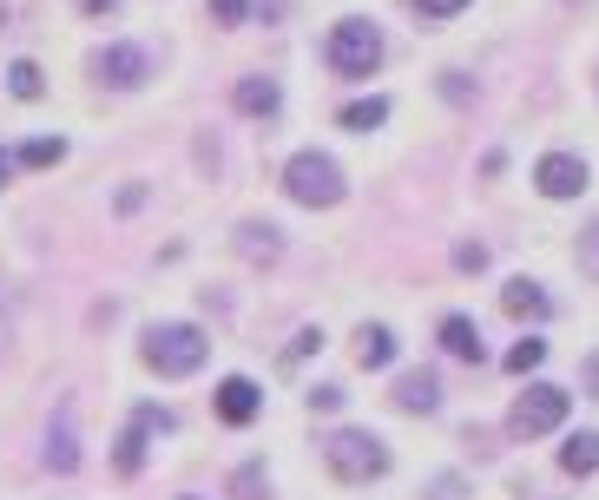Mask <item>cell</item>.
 Listing matches in <instances>:
<instances>
[{
	"label": "cell",
	"instance_id": "32",
	"mask_svg": "<svg viewBox=\"0 0 599 500\" xmlns=\"http://www.w3.org/2000/svg\"><path fill=\"white\" fill-rule=\"evenodd\" d=\"M178 500H198V494H178Z\"/></svg>",
	"mask_w": 599,
	"mask_h": 500
},
{
	"label": "cell",
	"instance_id": "21",
	"mask_svg": "<svg viewBox=\"0 0 599 500\" xmlns=\"http://www.w3.org/2000/svg\"><path fill=\"white\" fill-rule=\"evenodd\" d=\"M540 362H547V343H540V336H527V343L508 350V375H533Z\"/></svg>",
	"mask_w": 599,
	"mask_h": 500
},
{
	"label": "cell",
	"instance_id": "17",
	"mask_svg": "<svg viewBox=\"0 0 599 500\" xmlns=\"http://www.w3.org/2000/svg\"><path fill=\"white\" fill-rule=\"evenodd\" d=\"M47 468H53V474H73V468H79V434H73V422H60V429L47 434Z\"/></svg>",
	"mask_w": 599,
	"mask_h": 500
},
{
	"label": "cell",
	"instance_id": "26",
	"mask_svg": "<svg viewBox=\"0 0 599 500\" xmlns=\"http://www.w3.org/2000/svg\"><path fill=\"white\" fill-rule=\"evenodd\" d=\"M415 7H422L429 20H449V13H461V7H468V0H415Z\"/></svg>",
	"mask_w": 599,
	"mask_h": 500
},
{
	"label": "cell",
	"instance_id": "7",
	"mask_svg": "<svg viewBox=\"0 0 599 500\" xmlns=\"http://www.w3.org/2000/svg\"><path fill=\"white\" fill-rule=\"evenodd\" d=\"M533 185H540L547 198H580V192H587V158H573V151H547V158L533 165Z\"/></svg>",
	"mask_w": 599,
	"mask_h": 500
},
{
	"label": "cell",
	"instance_id": "1",
	"mask_svg": "<svg viewBox=\"0 0 599 500\" xmlns=\"http://www.w3.org/2000/svg\"><path fill=\"white\" fill-rule=\"evenodd\" d=\"M139 356H146V369H158V375H192V369H205V356H212V336H205L198 323H151Z\"/></svg>",
	"mask_w": 599,
	"mask_h": 500
},
{
	"label": "cell",
	"instance_id": "20",
	"mask_svg": "<svg viewBox=\"0 0 599 500\" xmlns=\"http://www.w3.org/2000/svg\"><path fill=\"white\" fill-rule=\"evenodd\" d=\"M67 158V139H27L20 145V165H33V171H47V165H60Z\"/></svg>",
	"mask_w": 599,
	"mask_h": 500
},
{
	"label": "cell",
	"instance_id": "27",
	"mask_svg": "<svg viewBox=\"0 0 599 500\" xmlns=\"http://www.w3.org/2000/svg\"><path fill=\"white\" fill-rule=\"evenodd\" d=\"M310 409H323V415H336V409H343V389H316V395H310Z\"/></svg>",
	"mask_w": 599,
	"mask_h": 500
},
{
	"label": "cell",
	"instance_id": "19",
	"mask_svg": "<svg viewBox=\"0 0 599 500\" xmlns=\"http://www.w3.org/2000/svg\"><path fill=\"white\" fill-rule=\"evenodd\" d=\"M7 86H13V99H40V92H47V79H40L33 60H13V67H7Z\"/></svg>",
	"mask_w": 599,
	"mask_h": 500
},
{
	"label": "cell",
	"instance_id": "9",
	"mask_svg": "<svg viewBox=\"0 0 599 500\" xmlns=\"http://www.w3.org/2000/svg\"><path fill=\"white\" fill-rule=\"evenodd\" d=\"M151 429H171V415H158V409H139V415H132V429L119 434V454H112L119 474H139V468H146V434Z\"/></svg>",
	"mask_w": 599,
	"mask_h": 500
},
{
	"label": "cell",
	"instance_id": "5",
	"mask_svg": "<svg viewBox=\"0 0 599 500\" xmlns=\"http://www.w3.org/2000/svg\"><path fill=\"white\" fill-rule=\"evenodd\" d=\"M567 409H573V395H567V389H553V382H533L521 402H514L508 429L521 434V441H533V434H553L560 422H567Z\"/></svg>",
	"mask_w": 599,
	"mask_h": 500
},
{
	"label": "cell",
	"instance_id": "23",
	"mask_svg": "<svg viewBox=\"0 0 599 500\" xmlns=\"http://www.w3.org/2000/svg\"><path fill=\"white\" fill-rule=\"evenodd\" d=\"M580 271H587V277L599 284V224L587 231V237H580Z\"/></svg>",
	"mask_w": 599,
	"mask_h": 500
},
{
	"label": "cell",
	"instance_id": "8",
	"mask_svg": "<svg viewBox=\"0 0 599 500\" xmlns=\"http://www.w3.org/2000/svg\"><path fill=\"white\" fill-rule=\"evenodd\" d=\"M257 409H264V395H257V382H251V375H225V382H218V415H225L230 429L257 422Z\"/></svg>",
	"mask_w": 599,
	"mask_h": 500
},
{
	"label": "cell",
	"instance_id": "16",
	"mask_svg": "<svg viewBox=\"0 0 599 500\" xmlns=\"http://www.w3.org/2000/svg\"><path fill=\"white\" fill-rule=\"evenodd\" d=\"M560 468H567V474H599V434L593 429L573 434V441L560 448Z\"/></svg>",
	"mask_w": 599,
	"mask_h": 500
},
{
	"label": "cell",
	"instance_id": "28",
	"mask_svg": "<svg viewBox=\"0 0 599 500\" xmlns=\"http://www.w3.org/2000/svg\"><path fill=\"white\" fill-rule=\"evenodd\" d=\"M580 382H587V389L599 395V356H587V362H580Z\"/></svg>",
	"mask_w": 599,
	"mask_h": 500
},
{
	"label": "cell",
	"instance_id": "11",
	"mask_svg": "<svg viewBox=\"0 0 599 500\" xmlns=\"http://www.w3.org/2000/svg\"><path fill=\"white\" fill-rule=\"evenodd\" d=\"M501 310H508V316H521V323H540V316L553 310V296L533 284V277H514V284L501 290Z\"/></svg>",
	"mask_w": 599,
	"mask_h": 500
},
{
	"label": "cell",
	"instance_id": "3",
	"mask_svg": "<svg viewBox=\"0 0 599 500\" xmlns=\"http://www.w3.org/2000/svg\"><path fill=\"white\" fill-rule=\"evenodd\" d=\"M284 192L310 205V212H323V205H336L343 198V165L330 158V151H297L291 165H284Z\"/></svg>",
	"mask_w": 599,
	"mask_h": 500
},
{
	"label": "cell",
	"instance_id": "15",
	"mask_svg": "<svg viewBox=\"0 0 599 500\" xmlns=\"http://www.w3.org/2000/svg\"><path fill=\"white\" fill-rule=\"evenodd\" d=\"M356 362H363V369H389V362H395V336H389L382 323H363V330H356Z\"/></svg>",
	"mask_w": 599,
	"mask_h": 500
},
{
	"label": "cell",
	"instance_id": "10",
	"mask_svg": "<svg viewBox=\"0 0 599 500\" xmlns=\"http://www.w3.org/2000/svg\"><path fill=\"white\" fill-rule=\"evenodd\" d=\"M395 409H409V415H435V409H442V382H435L429 369L402 375V382H395Z\"/></svg>",
	"mask_w": 599,
	"mask_h": 500
},
{
	"label": "cell",
	"instance_id": "6",
	"mask_svg": "<svg viewBox=\"0 0 599 500\" xmlns=\"http://www.w3.org/2000/svg\"><path fill=\"white\" fill-rule=\"evenodd\" d=\"M92 72H99L106 86L132 92V86L151 79V60H146V47H99V53H92Z\"/></svg>",
	"mask_w": 599,
	"mask_h": 500
},
{
	"label": "cell",
	"instance_id": "4",
	"mask_svg": "<svg viewBox=\"0 0 599 500\" xmlns=\"http://www.w3.org/2000/svg\"><path fill=\"white\" fill-rule=\"evenodd\" d=\"M330 67L343 72V79H370L375 67H382V33H375L370 20H336L330 27Z\"/></svg>",
	"mask_w": 599,
	"mask_h": 500
},
{
	"label": "cell",
	"instance_id": "22",
	"mask_svg": "<svg viewBox=\"0 0 599 500\" xmlns=\"http://www.w3.org/2000/svg\"><path fill=\"white\" fill-rule=\"evenodd\" d=\"M205 13H212L218 27H244V13H251V0H205Z\"/></svg>",
	"mask_w": 599,
	"mask_h": 500
},
{
	"label": "cell",
	"instance_id": "29",
	"mask_svg": "<svg viewBox=\"0 0 599 500\" xmlns=\"http://www.w3.org/2000/svg\"><path fill=\"white\" fill-rule=\"evenodd\" d=\"M79 13H112V7H119V0H73Z\"/></svg>",
	"mask_w": 599,
	"mask_h": 500
},
{
	"label": "cell",
	"instance_id": "25",
	"mask_svg": "<svg viewBox=\"0 0 599 500\" xmlns=\"http://www.w3.org/2000/svg\"><path fill=\"white\" fill-rule=\"evenodd\" d=\"M310 350H323V330H297V343H291V362H303Z\"/></svg>",
	"mask_w": 599,
	"mask_h": 500
},
{
	"label": "cell",
	"instance_id": "13",
	"mask_svg": "<svg viewBox=\"0 0 599 500\" xmlns=\"http://www.w3.org/2000/svg\"><path fill=\"white\" fill-rule=\"evenodd\" d=\"M442 350H449L454 362H481V356H488V350H481L474 316H442Z\"/></svg>",
	"mask_w": 599,
	"mask_h": 500
},
{
	"label": "cell",
	"instance_id": "18",
	"mask_svg": "<svg viewBox=\"0 0 599 500\" xmlns=\"http://www.w3.org/2000/svg\"><path fill=\"white\" fill-rule=\"evenodd\" d=\"M389 119V99H356V106H343V126L350 133H375Z\"/></svg>",
	"mask_w": 599,
	"mask_h": 500
},
{
	"label": "cell",
	"instance_id": "31",
	"mask_svg": "<svg viewBox=\"0 0 599 500\" xmlns=\"http://www.w3.org/2000/svg\"><path fill=\"white\" fill-rule=\"evenodd\" d=\"M0 27H7V0H0Z\"/></svg>",
	"mask_w": 599,
	"mask_h": 500
},
{
	"label": "cell",
	"instance_id": "24",
	"mask_svg": "<svg viewBox=\"0 0 599 500\" xmlns=\"http://www.w3.org/2000/svg\"><path fill=\"white\" fill-rule=\"evenodd\" d=\"M454 264H461V271H488V251H481V244H461Z\"/></svg>",
	"mask_w": 599,
	"mask_h": 500
},
{
	"label": "cell",
	"instance_id": "12",
	"mask_svg": "<svg viewBox=\"0 0 599 500\" xmlns=\"http://www.w3.org/2000/svg\"><path fill=\"white\" fill-rule=\"evenodd\" d=\"M237 112H251V119H271L277 106H284V92H277V79H264V72H251V79H237Z\"/></svg>",
	"mask_w": 599,
	"mask_h": 500
},
{
	"label": "cell",
	"instance_id": "2",
	"mask_svg": "<svg viewBox=\"0 0 599 500\" xmlns=\"http://www.w3.org/2000/svg\"><path fill=\"white\" fill-rule=\"evenodd\" d=\"M323 461H330L336 481H382L389 474V448L370 429H336L323 441Z\"/></svg>",
	"mask_w": 599,
	"mask_h": 500
},
{
	"label": "cell",
	"instance_id": "30",
	"mask_svg": "<svg viewBox=\"0 0 599 500\" xmlns=\"http://www.w3.org/2000/svg\"><path fill=\"white\" fill-rule=\"evenodd\" d=\"M13 165H20V158H13V151H0V185L13 178Z\"/></svg>",
	"mask_w": 599,
	"mask_h": 500
},
{
	"label": "cell",
	"instance_id": "14",
	"mask_svg": "<svg viewBox=\"0 0 599 500\" xmlns=\"http://www.w3.org/2000/svg\"><path fill=\"white\" fill-rule=\"evenodd\" d=\"M237 251H244L251 264H277V257H284V231H277V224H244V231H237Z\"/></svg>",
	"mask_w": 599,
	"mask_h": 500
}]
</instances>
